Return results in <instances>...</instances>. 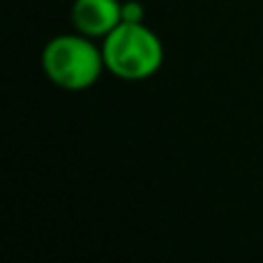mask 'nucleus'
<instances>
[{"label":"nucleus","instance_id":"f257e3e1","mask_svg":"<svg viewBox=\"0 0 263 263\" xmlns=\"http://www.w3.org/2000/svg\"><path fill=\"white\" fill-rule=\"evenodd\" d=\"M42 69L53 86L63 90H88L106 69L102 44L81 32H65L46 42L42 51Z\"/></svg>","mask_w":263,"mask_h":263},{"label":"nucleus","instance_id":"f03ea898","mask_svg":"<svg viewBox=\"0 0 263 263\" xmlns=\"http://www.w3.org/2000/svg\"><path fill=\"white\" fill-rule=\"evenodd\" d=\"M106 72L120 81H145L164 65V44L153 28L123 21L102 40Z\"/></svg>","mask_w":263,"mask_h":263},{"label":"nucleus","instance_id":"7ed1b4c3","mask_svg":"<svg viewBox=\"0 0 263 263\" xmlns=\"http://www.w3.org/2000/svg\"><path fill=\"white\" fill-rule=\"evenodd\" d=\"M72 26L77 32L92 40H104L111 30L123 23V3L120 0H74Z\"/></svg>","mask_w":263,"mask_h":263},{"label":"nucleus","instance_id":"20e7f679","mask_svg":"<svg viewBox=\"0 0 263 263\" xmlns=\"http://www.w3.org/2000/svg\"><path fill=\"white\" fill-rule=\"evenodd\" d=\"M123 21H127V23H143L145 21V9L139 0H127V3H123Z\"/></svg>","mask_w":263,"mask_h":263}]
</instances>
